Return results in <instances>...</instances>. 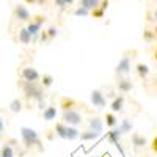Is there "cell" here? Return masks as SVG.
I'll return each instance as SVG.
<instances>
[{
    "mask_svg": "<svg viewBox=\"0 0 157 157\" xmlns=\"http://www.w3.org/2000/svg\"><path fill=\"white\" fill-rule=\"evenodd\" d=\"M36 104H38V109H39V110H44V109L47 107V105H46V96L41 98V99H38Z\"/></svg>",
    "mask_w": 157,
    "mask_h": 157,
    "instance_id": "33",
    "label": "cell"
},
{
    "mask_svg": "<svg viewBox=\"0 0 157 157\" xmlns=\"http://www.w3.org/2000/svg\"><path fill=\"white\" fill-rule=\"evenodd\" d=\"M46 32H47V36H49V41H52V39L58 35V29H57V27H50V29L46 30Z\"/></svg>",
    "mask_w": 157,
    "mask_h": 157,
    "instance_id": "30",
    "label": "cell"
},
{
    "mask_svg": "<svg viewBox=\"0 0 157 157\" xmlns=\"http://www.w3.org/2000/svg\"><path fill=\"white\" fill-rule=\"evenodd\" d=\"M0 157H14V148H11L10 145H5L0 149Z\"/></svg>",
    "mask_w": 157,
    "mask_h": 157,
    "instance_id": "25",
    "label": "cell"
},
{
    "mask_svg": "<svg viewBox=\"0 0 157 157\" xmlns=\"http://www.w3.org/2000/svg\"><path fill=\"white\" fill-rule=\"evenodd\" d=\"M146 145H148V140H146L145 135H141V134H138V132H134V134H132V148H134L135 151L143 149Z\"/></svg>",
    "mask_w": 157,
    "mask_h": 157,
    "instance_id": "9",
    "label": "cell"
},
{
    "mask_svg": "<svg viewBox=\"0 0 157 157\" xmlns=\"http://www.w3.org/2000/svg\"><path fill=\"white\" fill-rule=\"evenodd\" d=\"M21 138H22V145L25 146V149H32V148H38L39 152H43V143L39 138V134L32 127H21Z\"/></svg>",
    "mask_w": 157,
    "mask_h": 157,
    "instance_id": "1",
    "label": "cell"
},
{
    "mask_svg": "<svg viewBox=\"0 0 157 157\" xmlns=\"http://www.w3.org/2000/svg\"><path fill=\"white\" fill-rule=\"evenodd\" d=\"M13 17L21 21V22H27V24L32 21L30 11L25 8L24 5H14V8H13Z\"/></svg>",
    "mask_w": 157,
    "mask_h": 157,
    "instance_id": "4",
    "label": "cell"
},
{
    "mask_svg": "<svg viewBox=\"0 0 157 157\" xmlns=\"http://www.w3.org/2000/svg\"><path fill=\"white\" fill-rule=\"evenodd\" d=\"M22 109H24V104H22V101H21L19 98L13 99V101L10 102V110H11L13 113H19V112H22Z\"/></svg>",
    "mask_w": 157,
    "mask_h": 157,
    "instance_id": "23",
    "label": "cell"
},
{
    "mask_svg": "<svg viewBox=\"0 0 157 157\" xmlns=\"http://www.w3.org/2000/svg\"><path fill=\"white\" fill-rule=\"evenodd\" d=\"M39 38H41L43 43H47V41H49V36H47V32H46V30H41V33H39Z\"/></svg>",
    "mask_w": 157,
    "mask_h": 157,
    "instance_id": "36",
    "label": "cell"
},
{
    "mask_svg": "<svg viewBox=\"0 0 157 157\" xmlns=\"http://www.w3.org/2000/svg\"><path fill=\"white\" fill-rule=\"evenodd\" d=\"M154 21H157V10L154 11Z\"/></svg>",
    "mask_w": 157,
    "mask_h": 157,
    "instance_id": "42",
    "label": "cell"
},
{
    "mask_svg": "<svg viewBox=\"0 0 157 157\" xmlns=\"http://www.w3.org/2000/svg\"><path fill=\"white\" fill-rule=\"evenodd\" d=\"M74 14H75V16H88V14H90V11L85 10V8H82V6H78V8L74 11Z\"/></svg>",
    "mask_w": 157,
    "mask_h": 157,
    "instance_id": "31",
    "label": "cell"
},
{
    "mask_svg": "<svg viewBox=\"0 0 157 157\" xmlns=\"http://www.w3.org/2000/svg\"><path fill=\"white\" fill-rule=\"evenodd\" d=\"M46 138H47V140H54V138H55V132H52V130H49L47 135H46Z\"/></svg>",
    "mask_w": 157,
    "mask_h": 157,
    "instance_id": "38",
    "label": "cell"
},
{
    "mask_svg": "<svg viewBox=\"0 0 157 157\" xmlns=\"http://www.w3.org/2000/svg\"><path fill=\"white\" fill-rule=\"evenodd\" d=\"M0 137H2V135H0Z\"/></svg>",
    "mask_w": 157,
    "mask_h": 157,
    "instance_id": "46",
    "label": "cell"
},
{
    "mask_svg": "<svg viewBox=\"0 0 157 157\" xmlns=\"http://www.w3.org/2000/svg\"><path fill=\"white\" fill-rule=\"evenodd\" d=\"M54 3H55V6L64 10V8H68L69 5H72V3H74V0H54Z\"/></svg>",
    "mask_w": 157,
    "mask_h": 157,
    "instance_id": "27",
    "label": "cell"
},
{
    "mask_svg": "<svg viewBox=\"0 0 157 157\" xmlns=\"http://www.w3.org/2000/svg\"><path fill=\"white\" fill-rule=\"evenodd\" d=\"M99 8L105 11L109 8V0H101V3H99Z\"/></svg>",
    "mask_w": 157,
    "mask_h": 157,
    "instance_id": "37",
    "label": "cell"
},
{
    "mask_svg": "<svg viewBox=\"0 0 157 157\" xmlns=\"http://www.w3.org/2000/svg\"><path fill=\"white\" fill-rule=\"evenodd\" d=\"M27 32L30 33V36H32V41H36L38 39V36H39V33H41V30H43V25L41 24H38V22H35V21H30L29 24H27Z\"/></svg>",
    "mask_w": 157,
    "mask_h": 157,
    "instance_id": "10",
    "label": "cell"
},
{
    "mask_svg": "<svg viewBox=\"0 0 157 157\" xmlns=\"http://www.w3.org/2000/svg\"><path fill=\"white\" fill-rule=\"evenodd\" d=\"M102 129H104V121L101 120L99 116H91L88 120V130H93L96 134H102Z\"/></svg>",
    "mask_w": 157,
    "mask_h": 157,
    "instance_id": "8",
    "label": "cell"
},
{
    "mask_svg": "<svg viewBox=\"0 0 157 157\" xmlns=\"http://www.w3.org/2000/svg\"><path fill=\"white\" fill-rule=\"evenodd\" d=\"M66 124H64L63 121H60V123H57L55 124V127H54V132H55V135L57 137H60V138H63V140H66Z\"/></svg>",
    "mask_w": 157,
    "mask_h": 157,
    "instance_id": "18",
    "label": "cell"
},
{
    "mask_svg": "<svg viewBox=\"0 0 157 157\" xmlns=\"http://www.w3.org/2000/svg\"><path fill=\"white\" fill-rule=\"evenodd\" d=\"M78 105V102L72 98H61L60 101V107L63 112H68V110H75V107Z\"/></svg>",
    "mask_w": 157,
    "mask_h": 157,
    "instance_id": "12",
    "label": "cell"
},
{
    "mask_svg": "<svg viewBox=\"0 0 157 157\" xmlns=\"http://www.w3.org/2000/svg\"><path fill=\"white\" fill-rule=\"evenodd\" d=\"M152 32H154V35H155V38H157V25H155V29H154Z\"/></svg>",
    "mask_w": 157,
    "mask_h": 157,
    "instance_id": "44",
    "label": "cell"
},
{
    "mask_svg": "<svg viewBox=\"0 0 157 157\" xmlns=\"http://www.w3.org/2000/svg\"><path fill=\"white\" fill-rule=\"evenodd\" d=\"M99 3H101V0H80V6L88 10L90 13L96 8H99Z\"/></svg>",
    "mask_w": 157,
    "mask_h": 157,
    "instance_id": "17",
    "label": "cell"
},
{
    "mask_svg": "<svg viewBox=\"0 0 157 157\" xmlns=\"http://www.w3.org/2000/svg\"><path fill=\"white\" fill-rule=\"evenodd\" d=\"M5 143H6V145H10L11 148H16V146H19V141H17L16 138H8Z\"/></svg>",
    "mask_w": 157,
    "mask_h": 157,
    "instance_id": "34",
    "label": "cell"
},
{
    "mask_svg": "<svg viewBox=\"0 0 157 157\" xmlns=\"http://www.w3.org/2000/svg\"><path fill=\"white\" fill-rule=\"evenodd\" d=\"M104 157H110V155H104Z\"/></svg>",
    "mask_w": 157,
    "mask_h": 157,
    "instance_id": "45",
    "label": "cell"
},
{
    "mask_svg": "<svg viewBox=\"0 0 157 157\" xmlns=\"http://www.w3.org/2000/svg\"><path fill=\"white\" fill-rule=\"evenodd\" d=\"M19 86L22 88L24 91V96L27 101H38V99H41L44 98V88L41 86V83L39 82H19Z\"/></svg>",
    "mask_w": 157,
    "mask_h": 157,
    "instance_id": "2",
    "label": "cell"
},
{
    "mask_svg": "<svg viewBox=\"0 0 157 157\" xmlns=\"http://www.w3.org/2000/svg\"><path fill=\"white\" fill-rule=\"evenodd\" d=\"M151 149H152V152L157 155V135L152 138V141H151Z\"/></svg>",
    "mask_w": 157,
    "mask_h": 157,
    "instance_id": "35",
    "label": "cell"
},
{
    "mask_svg": "<svg viewBox=\"0 0 157 157\" xmlns=\"http://www.w3.org/2000/svg\"><path fill=\"white\" fill-rule=\"evenodd\" d=\"M135 69H137V74H138V77L141 78V80H145V78L149 75V68L145 63H138L135 66Z\"/></svg>",
    "mask_w": 157,
    "mask_h": 157,
    "instance_id": "19",
    "label": "cell"
},
{
    "mask_svg": "<svg viewBox=\"0 0 157 157\" xmlns=\"http://www.w3.org/2000/svg\"><path fill=\"white\" fill-rule=\"evenodd\" d=\"M152 58H154V60H155V61H157V50H155V52H154V57H152Z\"/></svg>",
    "mask_w": 157,
    "mask_h": 157,
    "instance_id": "43",
    "label": "cell"
},
{
    "mask_svg": "<svg viewBox=\"0 0 157 157\" xmlns=\"http://www.w3.org/2000/svg\"><path fill=\"white\" fill-rule=\"evenodd\" d=\"M120 138H121V132H120V129H118V127L110 129L107 132V140L112 143V145H115V146L120 143Z\"/></svg>",
    "mask_w": 157,
    "mask_h": 157,
    "instance_id": "16",
    "label": "cell"
},
{
    "mask_svg": "<svg viewBox=\"0 0 157 157\" xmlns=\"http://www.w3.org/2000/svg\"><path fill=\"white\" fill-rule=\"evenodd\" d=\"M39 83H41V86L43 88H49V86H52V83H54V75H50V74H44V75H41V78H39Z\"/></svg>",
    "mask_w": 157,
    "mask_h": 157,
    "instance_id": "24",
    "label": "cell"
},
{
    "mask_svg": "<svg viewBox=\"0 0 157 157\" xmlns=\"http://www.w3.org/2000/svg\"><path fill=\"white\" fill-rule=\"evenodd\" d=\"M104 120H105V123H107V126H109L110 129H115V127L118 126V120H116L115 113H107Z\"/></svg>",
    "mask_w": 157,
    "mask_h": 157,
    "instance_id": "26",
    "label": "cell"
},
{
    "mask_svg": "<svg viewBox=\"0 0 157 157\" xmlns=\"http://www.w3.org/2000/svg\"><path fill=\"white\" fill-rule=\"evenodd\" d=\"M101 135L99 134H96V132H93V130H85V132H80V138L82 141H94V140H98Z\"/></svg>",
    "mask_w": 157,
    "mask_h": 157,
    "instance_id": "21",
    "label": "cell"
},
{
    "mask_svg": "<svg viewBox=\"0 0 157 157\" xmlns=\"http://www.w3.org/2000/svg\"><path fill=\"white\" fill-rule=\"evenodd\" d=\"M21 77H22L24 82H39V78H41L39 72H38L33 66L24 68V69L21 71Z\"/></svg>",
    "mask_w": 157,
    "mask_h": 157,
    "instance_id": "6",
    "label": "cell"
},
{
    "mask_svg": "<svg viewBox=\"0 0 157 157\" xmlns=\"http://www.w3.org/2000/svg\"><path fill=\"white\" fill-rule=\"evenodd\" d=\"M3 130H5V123H3V120H2V116H0V135H2Z\"/></svg>",
    "mask_w": 157,
    "mask_h": 157,
    "instance_id": "39",
    "label": "cell"
},
{
    "mask_svg": "<svg viewBox=\"0 0 157 157\" xmlns=\"http://www.w3.org/2000/svg\"><path fill=\"white\" fill-rule=\"evenodd\" d=\"M19 41L24 44V46H29L30 43H32V36H30V33L27 32V29H19Z\"/></svg>",
    "mask_w": 157,
    "mask_h": 157,
    "instance_id": "22",
    "label": "cell"
},
{
    "mask_svg": "<svg viewBox=\"0 0 157 157\" xmlns=\"http://www.w3.org/2000/svg\"><path fill=\"white\" fill-rule=\"evenodd\" d=\"M46 2H47V0H36V3H38V5H44Z\"/></svg>",
    "mask_w": 157,
    "mask_h": 157,
    "instance_id": "41",
    "label": "cell"
},
{
    "mask_svg": "<svg viewBox=\"0 0 157 157\" xmlns=\"http://www.w3.org/2000/svg\"><path fill=\"white\" fill-rule=\"evenodd\" d=\"M120 132H121V135H124V134H130L134 130V123L129 120V118H124V120H121V123H120Z\"/></svg>",
    "mask_w": 157,
    "mask_h": 157,
    "instance_id": "15",
    "label": "cell"
},
{
    "mask_svg": "<svg viewBox=\"0 0 157 157\" xmlns=\"http://www.w3.org/2000/svg\"><path fill=\"white\" fill-rule=\"evenodd\" d=\"M91 104L96 107V109H104V107H107V98H105V94L102 93L101 90H93L91 91Z\"/></svg>",
    "mask_w": 157,
    "mask_h": 157,
    "instance_id": "5",
    "label": "cell"
},
{
    "mask_svg": "<svg viewBox=\"0 0 157 157\" xmlns=\"http://www.w3.org/2000/svg\"><path fill=\"white\" fill-rule=\"evenodd\" d=\"M25 3H29V5H33V3H36V0H24Z\"/></svg>",
    "mask_w": 157,
    "mask_h": 157,
    "instance_id": "40",
    "label": "cell"
},
{
    "mask_svg": "<svg viewBox=\"0 0 157 157\" xmlns=\"http://www.w3.org/2000/svg\"><path fill=\"white\" fill-rule=\"evenodd\" d=\"M57 118V107L55 105H47L44 110H43V120L44 121H54Z\"/></svg>",
    "mask_w": 157,
    "mask_h": 157,
    "instance_id": "13",
    "label": "cell"
},
{
    "mask_svg": "<svg viewBox=\"0 0 157 157\" xmlns=\"http://www.w3.org/2000/svg\"><path fill=\"white\" fill-rule=\"evenodd\" d=\"M78 137H80V130H78L77 127H74V126H68V127H66V140L74 141V140H77Z\"/></svg>",
    "mask_w": 157,
    "mask_h": 157,
    "instance_id": "20",
    "label": "cell"
},
{
    "mask_svg": "<svg viewBox=\"0 0 157 157\" xmlns=\"http://www.w3.org/2000/svg\"><path fill=\"white\" fill-rule=\"evenodd\" d=\"M123 107H124V96H123V94H121V96H115L113 101H112V104H110L112 112H113V113L123 112Z\"/></svg>",
    "mask_w": 157,
    "mask_h": 157,
    "instance_id": "14",
    "label": "cell"
},
{
    "mask_svg": "<svg viewBox=\"0 0 157 157\" xmlns=\"http://www.w3.org/2000/svg\"><path fill=\"white\" fill-rule=\"evenodd\" d=\"M143 39H145L146 43H152L154 39H155L154 32H152V30H145V32H143Z\"/></svg>",
    "mask_w": 157,
    "mask_h": 157,
    "instance_id": "28",
    "label": "cell"
},
{
    "mask_svg": "<svg viewBox=\"0 0 157 157\" xmlns=\"http://www.w3.org/2000/svg\"><path fill=\"white\" fill-rule=\"evenodd\" d=\"M61 121L66 124V126H80L83 123V116L78 110H68V112H63L61 115Z\"/></svg>",
    "mask_w": 157,
    "mask_h": 157,
    "instance_id": "3",
    "label": "cell"
},
{
    "mask_svg": "<svg viewBox=\"0 0 157 157\" xmlns=\"http://www.w3.org/2000/svg\"><path fill=\"white\" fill-rule=\"evenodd\" d=\"M90 14L93 16L94 19H102V17H104V14H105V11H104V10H101V8H96V10H93V11H91Z\"/></svg>",
    "mask_w": 157,
    "mask_h": 157,
    "instance_id": "29",
    "label": "cell"
},
{
    "mask_svg": "<svg viewBox=\"0 0 157 157\" xmlns=\"http://www.w3.org/2000/svg\"><path fill=\"white\" fill-rule=\"evenodd\" d=\"M46 16H43V14H36L35 17H32V21H35V22H38V24H41V25H44V22H46Z\"/></svg>",
    "mask_w": 157,
    "mask_h": 157,
    "instance_id": "32",
    "label": "cell"
},
{
    "mask_svg": "<svg viewBox=\"0 0 157 157\" xmlns=\"http://www.w3.org/2000/svg\"><path fill=\"white\" fill-rule=\"evenodd\" d=\"M116 88H118L120 93L126 94V93H129V91H132L134 83H132V80H129V78H120V80L116 82Z\"/></svg>",
    "mask_w": 157,
    "mask_h": 157,
    "instance_id": "11",
    "label": "cell"
},
{
    "mask_svg": "<svg viewBox=\"0 0 157 157\" xmlns=\"http://www.w3.org/2000/svg\"><path fill=\"white\" fill-rule=\"evenodd\" d=\"M130 69H132V63H130V58L129 57H123L120 61H118L116 68H115V72L118 75H126L130 72Z\"/></svg>",
    "mask_w": 157,
    "mask_h": 157,
    "instance_id": "7",
    "label": "cell"
}]
</instances>
